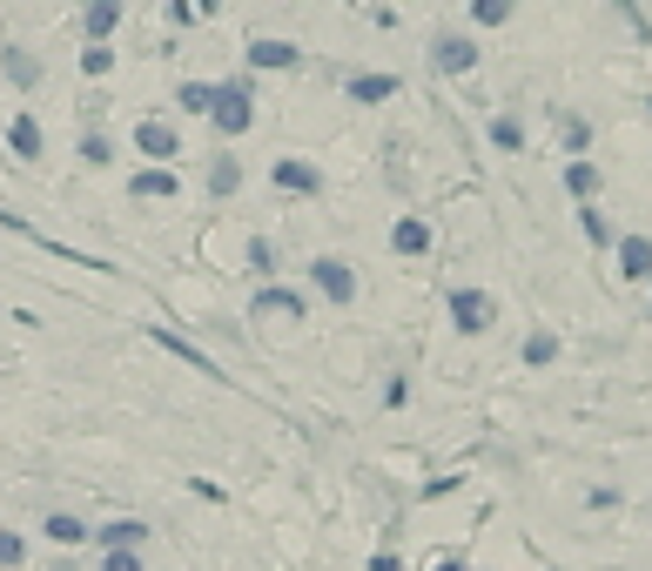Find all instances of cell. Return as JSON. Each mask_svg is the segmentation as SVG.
Listing matches in <instances>:
<instances>
[{"label": "cell", "mask_w": 652, "mask_h": 571, "mask_svg": "<svg viewBox=\"0 0 652 571\" xmlns=\"http://www.w3.org/2000/svg\"><path fill=\"white\" fill-rule=\"evenodd\" d=\"M209 121H215V135H229V141L250 135V128H256V88H250V81H222Z\"/></svg>", "instance_id": "obj_1"}, {"label": "cell", "mask_w": 652, "mask_h": 571, "mask_svg": "<svg viewBox=\"0 0 652 571\" xmlns=\"http://www.w3.org/2000/svg\"><path fill=\"white\" fill-rule=\"evenodd\" d=\"M309 289H316L323 303L344 309V303H357V269H350L344 256H316V263H309Z\"/></svg>", "instance_id": "obj_2"}, {"label": "cell", "mask_w": 652, "mask_h": 571, "mask_svg": "<svg viewBox=\"0 0 652 571\" xmlns=\"http://www.w3.org/2000/svg\"><path fill=\"white\" fill-rule=\"evenodd\" d=\"M128 195H135V202H176V195H182L176 161H148V169H135V176H128Z\"/></svg>", "instance_id": "obj_3"}, {"label": "cell", "mask_w": 652, "mask_h": 571, "mask_svg": "<svg viewBox=\"0 0 652 571\" xmlns=\"http://www.w3.org/2000/svg\"><path fill=\"white\" fill-rule=\"evenodd\" d=\"M451 322H458L464 337H484L498 322V303L484 296V289H451Z\"/></svg>", "instance_id": "obj_4"}, {"label": "cell", "mask_w": 652, "mask_h": 571, "mask_svg": "<svg viewBox=\"0 0 652 571\" xmlns=\"http://www.w3.org/2000/svg\"><path fill=\"white\" fill-rule=\"evenodd\" d=\"M270 189H283V195H323V169H316V161H303V155H283V161H270Z\"/></svg>", "instance_id": "obj_5"}, {"label": "cell", "mask_w": 652, "mask_h": 571, "mask_svg": "<svg viewBox=\"0 0 652 571\" xmlns=\"http://www.w3.org/2000/svg\"><path fill=\"white\" fill-rule=\"evenodd\" d=\"M250 316H256V322H303V316H309V303H303L296 289H283V283H263V289H256V303H250Z\"/></svg>", "instance_id": "obj_6"}, {"label": "cell", "mask_w": 652, "mask_h": 571, "mask_svg": "<svg viewBox=\"0 0 652 571\" xmlns=\"http://www.w3.org/2000/svg\"><path fill=\"white\" fill-rule=\"evenodd\" d=\"M135 148H141V161H176L182 155V135H176V121L148 115V121H135Z\"/></svg>", "instance_id": "obj_7"}, {"label": "cell", "mask_w": 652, "mask_h": 571, "mask_svg": "<svg viewBox=\"0 0 652 571\" xmlns=\"http://www.w3.org/2000/svg\"><path fill=\"white\" fill-rule=\"evenodd\" d=\"M242 61H250L256 74H290V67L303 61V47L283 41V34H263V41H250V54H242Z\"/></svg>", "instance_id": "obj_8"}, {"label": "cell", "mask_w": 652, "mask_h": 571, "mask_svg": "<svg viewBox=\"0 0 652 571\" xmlns=\"http://www.w3.org/2000/svg\"><path fill=\"white\" fill-rule=\"evenodd\" d=\"M397 88H403L397 74H350V81H344V95H350L357 108H383V102H397Z\"/></svg>", "instance_id": "obj_9"}, {"label": "cell", "mask_w": 652, "mask_h": 571, "mask_svg": "<svg viewBox=\"0 0 652 571\" xmlns=\"http://www.w3.org/2000/svg\"><path fill=\"white\" fill-rule=\"evenodd\" d=\"M431 61H438V74H471L477 67V41L471 34H438Z\"/></svg>", "instance_id": "obj_10"}, {"label": "cell", "mask_w": 652, "mask_h": 571, "mask_svg": "<svg viewBox=\"0 0 652 571\" xmlns=\"http://www.w3.org/2000/svg\"><path fill=\"white\" fill-rule=\"evenodd\" d=\"M148 337H155L161 350H169V357H182V363H196L202 377H222V363H215V357H202V350H196L189 337H176V330H169V322H148Z\"/></svg>", "instance_id": "obj_11"}, {"label": "cell", "mask_w": 652, "mask_h": 571, "mask_svg": "<svg viewBox=\"0 0 652 571\" xmlns=\"http://www.w3.org/2000/svg\"><path fill=\"white\" fill-rule=\"evenodd\" d=\"M619 276L625 283H652V242L645 235H619Z\"/></svg>", "instance_id": "obj_12"}, {"label": "cell", "mask_w": 652, "mask_h": 571, "mask_svg": "<svg viewBox=\"0 0 652 571\" xmlns=\"http://www.w3.org/2000/svg\"><path fill=\"white\" fill-rule=\"evenodd\" d=\"M115 28H122V0H88L81 8V34L88 41H115Z\"/></svg>", "instance_id": "obj_13"}, {"label": "cell", "mask_w": 652, "mask_h": 571, "mask_svg": "<svg viewBox=\"0 0 652 571\" xmlns=\"http://www.w3.org/2000/svg\"><path fill=\"white\" fill-rule=\"evenodd\" d=\"M390 250H397V256H431V222H424V215H403V222L390 229Z\"/></svg>", "instance_id": "obj_14"}, {"label": "cell", "mask_w": 652, "mask_h": 571, "mask_svg": "<svg viewBox=\"0 0 652 571\" xmlns=\"http://www.w3.org/2000/svg\"><path fill=\"white\" fill-rule=\"evenodd\" d=\"M41 538H54L61 551H74V544H95V531L81 525L74 511H48V525H41Z\"/></svg>", "instance_id": "obj_15"}, {"label": "cell", "mask_w": 652, "mask_h": 571, "mask_svg": "<svg viewBox=\"0 0 652 571\" xmlns=\"http://www.w3.org/2000/svg\"><path fill=\"white\" fill-rule=\"evenodd\" d=\"M141 538H148V525H141V518H115V525H102V531H95V544H102V551H141Z\"/></svg>", "instance_id": "obj_16"}, {"label": "cell", "mask_w": 652, "mask_h": 571, "mask_svg": "<svg viewBox=\"0 0 652 571\" xmlns=\"http://www.w3.org/2000/svg\"><path fill=\"white\" fill-rule=\"evenodd\" d=\"M8 148H14V161H41V121L34 115H14L8 121Z\"/></svg>", "instance_id": "obj_17"}, {"label": "cell", "mask_w": 652, "mask_h": 571, "mask_svg": "<svg viewBox=\"0 0 652 571\" xmlns=\"http://www.w3.org/2000/svg\"><path fill=\"white\" fill-rule=\"evenodd\" d=\"M176 108H182V115H209V108H215V81H182V88H176Z\"/></svg>", "instance_id": "obj_18"}, {"label": "cell", "mask_w": 652, "mask_h": 571, "mask_svg": "<svg viewBox=\"0 0 652 571\" xmlns=\"http://www.w3.org/2000/svg\"><path fill=\"white\" fill-rule=\"evenodd\" d=\"M81 74H88V81L115 74V41H88V47H81Z\"/></svg>", "instance_id": "obj_19"}, {"label": "cell", "mask_w": 652, "mask_h": 571, "mask_svg": "<svg viewBox=\"0 0 652 571\" xmlns=\"http://www.w3.org/2000/svg\"><path fill=\"white\" fill-rule=\"evenodd\" d=\"M8 81H14V88H41V61L28 47H8Z\"/></svg>", "instance_id": "obj_20"}, {"label": "cell", "mask_w": 652, "mask_h": 571, "mask_svg": "<svg viewBox=\"0 0 652 571\" xmlns=\"http://www.w3.org/2000/svg\"><path fill=\"white\" fill-rule=\"evenodd\" d=\"M235 189H242L235 155H215V161H209V195H235Z\"/></svg>", "instance_id": "obj_21"}, {"label": "cell", "mask_w": 652, "mask_h": 571, "mask_svg": "<svg viewBox=\"0 0 652 571\" xmlns=\"http://www.w3.org/2000/svg\"><path fill=\"white\" fill-rule=\"evenodd\" d=\"M81 161H88V169H108V161H115V141H108L102 128H88V135H81Z\"/></svg>", "instance_id": "obj_22"}, {"label": "cell", "mask_w": 652, "mask_h": 571, "mask_svg": "<svg viewBox=\"0 0 652 571\" xmlns=\"http://www.w3.org/2000/svg\"><path fill=\"white\" fill-rule=\"evenodd\" d=\"M565 189H572L579 202H592L599 195V169H592V161H572V169H565Z\"/></svg>", "instance_id": "obj_23"}, {"label": "cell", "mask_w": 652, "mask_h": 571, "mask_svg": "<svg viewBox=\"0 0 652 571\" xmlns=\"http://www.w3.org/2000/svg\"><path fill=\"white\" fill-rule=\"evenodd\" d=\"M492 141H498L505 155H518V148H525V121H518V115H498V121H492Z\"/></svg>", "instance_id": "obj_24"}, {"label": "cell", "mask_w": 652, "mask_h": 571, "mask_svg": "<svg viewBox=\"0 0 652 571\" xmlns=\"http://www.w3.org/2000/svg\"><path fill=\"white\" fill-rule=\"evenodd\" d=\"M471 21L477 28H505L512 21V0H471Z\"/></svg>", "instance_id": "obj_25"}, {"label": "cell", "mask_w": 652, "mask_h": 571, "mask_svg": "<svg viewBox=\"0 0 652 571\" xmlns=\"http://www.w3.org/2000/svg\"><path fill=\"white\" fill-rule=\"evenodd\" d=\"M28 564V538L21 531H0V571H21Z\"/></svg>", "instance_id": "obj_26"}, {"label": "cell", "mask_w": 652, "mask_h": 571, "mask_svg": "<svg viewBox=\"0 0 652 571\" xmlns=\"http://www.w3.org/2000/svg\"><path fill=\"white\" fill-rule=\"evenodd\" d=\"M250 269H256L263 283L276 276V250H270V235H250Z\"/></svg>", "instance_id": "obj_27"}, {"label": "cell", "mask_w": 652, "mask_h": 571, "mask_svg": "<svg viewBox=\"0 0 652 571\" xmlns=\"http://www.w3.org/2000/svg\"><path fill=\"white\" fill-rule=\"evenodd\" d=\"M579 229H586V242H599V250H606V242H612V222H606V215H599L592 202L579 209Z\"/></svg>", "instance_id": "obj_28"}, {"label": "cell", "mask_w": 652, "mask_h": 571, "mask_svg": "<svg viewBox=\"0 0 652 571\" xmlns=\"http://www.w3.org/2000/svg\"><path fill=\"white\" fill-rule=\"evenodd\" d=\"M551 357H558V337H545V330L525 337V363H551Z\"/></svg>", "instance_id": "obj_29"}, {"label": "cell", "mask_w": 652, "mask_h": 571, "mask_svg": "<svg viewBox=\"0 0 652 571\" xmlns=\"http://www.w3.org/2000/svg\"><path fill=\"white\" fill-rule=\"evenodd\" d=\"M102 571H141V551H108Z\"/></svg>", "instance_id": "obj_30"}, {"label": "cell", "mask_w": 652, "mask_h": 571, "mask_svg": "<svg viewBox=\"0 0 652 571\" xmlns=\"http://www.w3.org/2000/svg\"><path fill=\"white\" fill-rule=\"evenodd\" d=\"M196 21V0H169V28H189Z\"/></svg>", "instance_id": "obj_31"}, {"label": "cell", "mask_w": 652, "mask_h": 571, "mask_svg": "<svg viewBox=\"0 0 652 571\" xmlns=\"http://www.w3.org/2000/svg\"><path fill=\"white\" fill-rule=\"evenodd\" d=\"M370 571H397V551H377V558H370Z\"/></svg>", "instance_id": "obj_32"}, {"label": "cell", "mask_w": 652, "mask_h": 571, "mask_svg": "<svg viewBox=\"0 0 652 571\" xmlns=\"http://www.w3.org/2000/svg\"><path fill=\"white\" fill-rule=\"evenodd\" d=\"M196 14H222V0H196Z\"/></svg>", "instance_id": "obj_33"}, {"label": "cell", "mask_w": 652, "mask_h": 571, "mask_svg": "<svg viewBox=\"0 0 652 571\" xmlns=\"http://www.w3.org/2000/svg\"><path fill=\"white\" fill-rule=\"evenodd\" d=\"M122 8H128V0H122Z\"/></svg>", "instance_id": "obj_34"}]
</instances>
